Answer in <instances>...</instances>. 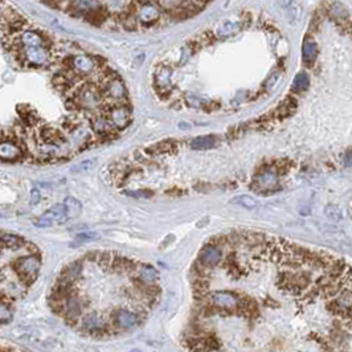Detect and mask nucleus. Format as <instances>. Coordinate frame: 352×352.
Instances as JSON below:
<instances>
[{
	"label": "nucleus",
	"instance_id": "nucleus-1",
	"mask_svg": "<svg viewBox=\"0 0 352 352\" xmlns=\"http://www.w3.org/2000/svg\"><path fill=\"white\" fill-rule=\"evenodd\" d=\"M0 160L11 163L29 160V155L13 133H5L4 137L0 138Z\"/></svg>",
	"mask_w": 352,
	"mask_h": 352
},
{
	"label": "nucleus",
	"instance_id": "nucleus-2",
	"mask_svg": "<svg viewBox=\"0 0 352 352\" xmlns=\"http://www.w3.org/2000/svg\"><path fill=\"white\" fill-rule=\"evenodd\" d=\"M65 66L81 78H90L99 69L97 57L89 56L86 53H78L66 59Z\"/></svg>",
	"mask_w": 352,
	"mask_h": 352
},
{
	"label": "nucleus",
	"instance_id": "nucleus-3",
	"mask_svg": "<svg viewBox=\"0 0 352 352\" xmlns=\"http://www.w3.org/2000/svg\"><path fill=\"white\" fill-rule=\"evenodd\" d=\"M102 113L108 117L109 122L112 123V126L117 131L127 129L133 120V116H131L133 112H131V106L129 105V102L109 105Z\"/></svg>",
	"mask_w": 352,
	"mask_h": 352
},
{
	"label": "nucleus",
	"instance_id": "nucleus-4",
	"mask_svg": "<svg viewBox=\"0 0 352 352\" xmlns=\"http://www.w3.org/2000/svg\"><path fill=\"white\" fill-rule=\"evenodd\" d=\"M89 125L95 137L98 138L101 143L110 142L118 138L119 131H117L112 126V123L109 122L108 117L105 116L103 113H97L89 118Z\"/></svg>",
	"mask_w": 352,
	"mask_h": 352
},
{
	"label": "nucleus",
	"instance_id": "nucleus-5",
	"mask_svg": "<svg viewBox=\"0 0 352 352\" xmlns=\"http://www.w3.org/2000/svg\"><path fill=\"white\" fill-rule=\"evenodd\" d=\"M40 267H41V261L37 256H33V254L24 256V257L19 258L15 262V270H16L17 275L27 285L32 284L36 279V277L39 274Z\"/></svg>",
	"mask_w": 352,
	"mask_h": 352
},
{
	"label": "nucleus",
	"instance_id": "nucleus-6",
	"mask_svg": "<svg viewBox=\"0 0 352 352\" xmlns=\"http://www.w3.org/2000/svg\"><path fill=\"white\" fill-rule=\"evenodd\" d=\"M135 15H137L139 26L150 27L159 22L162 12L158 4L154 1H142V3H138Z\"/></svg>",
	"mask_w": 352,
	"mask_h": 352
},
{
	"label": "nucleus",
	"instance_id": "nucleus-7",
	"mask_svg": "<svg viewBox=\"0 0 352 352\" xmlns=\"http://www.w3.org/2000/svg\"><path fill=\"white\" fill-rule=\"evenodd\" d=\"M68 216L65 212L64 204H56L41 215L39 219L34 221V227L37 228H49L55 224H64L68 221Z\"/></svg>",
	"mask_w": 352,
	"mask_h": 352
},
{
	"label": "nucleus",
	"instance_id": "nucleus-8",
	"mask_svg": "<svg viewBox=\"0 0 352 352\" xmlns=\"http://www.w3.org/2000/svg\"><path fill=\"white\" fill-rule=\"evenodd\" d=\"M112 322L118 330H130L137 326L139 322V317L131 310L118 309L112 314Z\"/></svg>",
	"mask_w": 352,
	"mask_h": 352
},
{
	"label": "nucleus",
	"instance_id": "nucleus-9",
	"mask_svg": "<svg viewBox=\"0 0 352 352\" xmlns=\"http://www.w3.org/2000/svg\"><path fill=\"white\" fill-rule=\"evenodd\" d=\"M209 299L210 303L215 306V307L223 310H235L240 305V299L237 298V295H235V294L231 292H221V290H217V292L210 293Z\"/></svg>",
	"mask_w": 352,
	"mask_h": 352
},
{
	"label": "nucleus",
	"instance_id": "nucleus-10",
	"mask_svg": "<svg viewBox=\"0 0 352 352\" xmlns=\"http://www.w3.org/2000/svg\"><path fill=\"white\" fill-rule=\"evenodd\" d=\"M61 314L64 315L68 321H73L74 323L81 318L82 315V305L80 299L74 294H69L64 298Z\"/></svg>",
	"mask_w": 352,
	"mask_h": 352
},
{
	"label": "nucleus",
	"instance_id": "nucleus-11",
	"mask_svg": "<svg viewBox=\"0 0 352 352\" xmlns=\"http://www.w3.org/2000/svg\"><path fill=\"white\" fill-rule=\"evenodd\" d=\"M82 331L89 334H99L106 331V322L97 313H89L84 315L80 321Z\"/></svg>",
	"mask_w": 352,
	"mask_h": 352
},
{
	"label": "nucleus",
	"instance_id": "nucleus-12",
	"mask_svg": "<svg viewBox=\"0 0 352 352\" xmlns=\"http://www.w3.org/2000/svg\"><path fill=\"white\" fill-rule=\"evenodd\" d=\"M221 258H223L221 250H220L219 246H216L213 244L205 245L202 249V252H200V254H199V261H200L203 266L205 267H212L219 265Z\"/></svg>",
	"mask_w": 352,
	"mask_h": 352
},
{
	"label": "nucleus",
	"instance_id": "nucleus-13",
	"mask_svg": "<svg viewBox=\"0 0 352 352\" xmlns=\"http://www.w3.org/2000/svg\"><path fill=\"white\" fill-rule=\"evenodd\" d=\"M135 274L139 281V284L142 285H154L158 279H159V273L151 265L142 264L139 266H135Z\"/></svg>",
	"mask_w": 352,
	"mask_h": 352
},
{
	"label": "nucleus",
	"instance_id": "nucleus-14",
	"mask_svg": "<svg viewBox=\"0 0 352 352\" xmlns=\"http://www.w3.org/2000/svg\"><path fill=\"white\" fill-rule=\"evenodd\" d=\"M171 68H170V66H166V65H160L158 70L155 72L154 84L155 86L158 88L159 93H167L170 84H171Z\"/></svg>",
	"mask_w": 352,
	"mask_h": 352
},
{
	"label": "nucleus",
	"instance_id": "nucleus-15",
	"mask_svg": "<svg viewBox=\"0 0 352 352\" xmlns=\"http://www.w3.org/2000/svg\"><path fill=\"white\" fill-rule=\"evenodd\" d=\"M82 17H84L85 22H88L91 26H101L110 19V12H109L108 8L98 5L97 8H93L89 12L84 13Z\"/></svg>",
	"mask_w": 352,
	"mask_h": 352
},
{
	"label": "nucleus",
	"instance_id": "nucleus-16",
	"mask_svg": "<svg viewBox=\"0 0 352 352\" xmlns=\"http://www.w3.org/2000/svg\"><path fill=\"white\" fill-rule=\"evenodd\" d=\"M256 181L260 189H273L278 184V175L273 170H266L258 174Z\"/></svg>",
	"mask_w": 352,
	"mask_h": 352
},
{
	"label": "nucleus",
	"instance_id": "nucleus-17",
	"mask_svg": "<svg viewBox=\"0 0 352 352\" xmlns=\"http://www.w3.org/2000/svg\"><path fill=\"white\" fill-rule=\"evenodd\" d=\"M26 245V240L12 233H0V246L3 249L17 250Z\"/></svg>",
	"mask_w": 352,
	"mask_h": 352
},
{
	"label": "nucleus",
	"instance_id": "nucleus-18",
	"mask_svg": "<svg viewBox=\"0 0 352 352\" xmlns=\"http://www.w3.org/2000/svg\"><path fill=\"white\" fill-rule=\"evenodd\" d=\"M318 56V47L311 37H306L302 45V57L306 64H311Z\"/></svg>",
	"mask_w": 352,
	"mask_h": 352
},
{
	"label": "nucleus",
	"instance_id": "nucleus-19",
	"mask_svg": "<svg viewBox=\"0 0 352 352\" xmlns=\"http://www.w3.org/2000/svg\"><path fill=\"white\" fill-rule=\"evenodd\" d=\"M217 138L215 135H202V137L193 138L191 141V147L193 150H209L216 146Z\"/></svg>",
	"mask_w": 352,
	"mask_h": 352
},
{
	"label": "nucleus",
	"instance_id": "nucleus-20",
	"mask_svg": "<svg viewBox=\"0 0 352 352\" xmlns=\"http://www.w3.org/2000/svg\"><path fill=\"white\" fill-rule=\"evenodd\" d=\"M64 206H65V212H66V216H68V219H76L78 216L81 215V210H82V204L78 202L76 198H72V196H69L64 200Z\"/></svg>",
	"mask_w": 352,
	"mask_h": 352
},
{
	"label": "nucleus",
	"instance_id": "nucleus-21",
	"mask_svg": "<svg viewBox=\"0 0 352 352\" xmlns=\"http://www.w3.org/2000/svg\"><path fill=\"white\" fill-rule=\"evenodd\" d=\"M176 148L175 142L172 141H163V142H159L154 145V146H150L148 148H146V154L151 155V156H155V155H162V154H167V152H171Z\"/></svg>",
	"mask_w": 352,
	"mask_h": 352
},
{
	"label": "nucleus",
	"instance_id": "nucleus-22",
	"mask_svg": "<svg viewBox=\"0 0 352 352\" xmlns=\"http://www.w3.org/2000/svg\"><path fill=\"white\" fill-rule=\"evenodd\" d=\"M99 4V0H72V9L77 13L89 12L90 9L97 8Z\"/></svg>",
	"mask_w": 352,
	"mask_h": 352
},
{
	"label": "nucleus",
	"instance_id": "nucleus-23",
	"mask_svg": "<svg viewBox=\"0 0 352 352\" xmlns=\"http://www.w3.org/2000/svg\"><path fill=\"white\" fill-rule=\"evenodd\" d=\"M187 0H155V3L158 4L160 9H163L166 12L176 13L180 11L185 5Z\"/></svg>",
	"mask_w": 352,
	"mask_h": 352
},
{
	"label": "nucleus",
	"instance_id": "nucleus-24",
	"mask_svg": "<svg viewBox=\"0 0 352 352\" xmlns=\"http://www.w3.org/2000/svg\"><path fill=\"white\" fill-rule=\"evenodd\" d=\"M233 204L236 205H240L242 208H248V209H252V208H256L257 206V200L249 195H240V196H236V198L232 199Z\"/></svg>",
	"mask_w": 352,
	"mask_h": 352
},
{
	"label": "nucleus",
	"instance_id": "nucleus-25",
	"mask_svg": "<svg viewBox=\"0 0 352 352\" xmlns=\"http://www.w3.org/2000/svg\"><path fill=\"white\" fill-rule=\"evenodd\" d=\"M310 84V77L309 74L305 73V72H301L298 73L294 78V82H293V88L295 91H303L309 88Z\"/></svg>",
	"mask_w": 352,
	"mask_h": 352
},
{
	"label": "nucleus",
	"instance_id": "nucleus-26",
	"mask_svg": "<svg viewBox=\"0 0 352 352\" xmlns=\"http://www.w3.org/2000/svg\"><path fill=\"white\" fill-rule=\"evenodd\" d=\"M12 310L7 303L0 302V323H8L12 319Z\"/></svg>",
	"mask_w": 352,
	"mask_h": 352
},
{
	"label": "nucleus",
	"instance_id": "nucleus-27",
	"mask_svg": "<svg viewBox=\"0 0 352 352\" xmlns=\"http://www.w3.org/2000/svg\"><path fill=\"white\" fill-rule=\"evenodd\" d=\"M324 213H326L327 217H330V219H332V220L343 219V210L340 209L338 205H334V204L327 205L326 210H324Z\"/></svg>",
	"mask_w": 352,
	"mask_h": 352
},
{
	"label": "nucleus",
	"instance_id": "nucleus-28",
	"mask_svg": "<svg viewBox=\"0 0 352 352\" xmlns=\"http://www.w3.org/2000/svg\"><path fill=\"white\" fill-rule=\"evenodd\" d=\"M330 15L335 19H342L347 15V11L340 3H334L330 8Z\"/></svg>",
	"mask_w": 352,
	"mask_h": 352
},
{
	"label": "nucleus",
	"instance_id": "nucleus-29",
	"mask_svg": "<svg viewBox=\"0 0 352 352\" xmlns=\"http://www.w3.org/2000/svg\"><path fill=\"white\" fill-rule=\"evenodd\" d=\"M99 238V235L98 233H90V232H86V233H80L77 235L76 237V240L78 242H88V241H95Z\"/></svg>",
	"mask_w": 352,
	"mask_h": 352
},
{
	"label": "nucleus",
	"instance_id": "nucleus-30",
	"mask_svg": "<svg viewBox=\"0 0 352 352\" xmlns=\"http://www.w3.org/2000/svg\"><path fill=\"white\" fill-rule=\"evenodd\" d=\"M91 166H93V162H91V160H85V162H81V163L77 164V166H74V167L72 168V171L86 172V171H89V170H90Z\"/></svg>",
	"mask_w": 352,
	"mask_h": 352
},
{
	"label": "nucleus",
	"instance_id": "nucleus-31",
	"mask_svg": "<svg viewBox=\"0 0 352 352\" xmlns=\"http://www.w3.org/2000/svg\"><path fill=\"white\" fill-rule=\"evenodd\" d=\"M41 200V193L37 188H33L30 191V198H29V203L32 205H37Z\"/></svg>",
	"mask_w": 352,
	"mask_h": 352
},
{
	"label": "nucleus",
	"instance_id": "nucleus-32",
	"mask_svg": "<svg viewBox=\"0 0 352 352\" xmlns=\"http://www.w3.org/2000/svg\"><path fill=\"white\" fill-rule=\"evenodd\" d=\"M126 195L134 196V198H150L152 193L148 192V191H127Z\"/></svg>",
	"mask_w": 352,
	"mask_h": 352
},
{
	"label": "nucleus",
	"instance_id": "nucleus-33",
	"mask_svg": "<svg viewBox=\"0 0 352 352\" xmlns=\"http://www.w3.org/2000/svg\"><path fill=\"white\" fill-rule=\"evenodd\" d=\"M344 163L347 167H352V151H347V154L344 156Z\"/></svg>",
	"mask_w": 352,
	"mask_h": 352
},
{
	"label": "nucleus",
	"instance_id": "nucleus-34",
	"mask_svg": "<svg viewBox=\"0 0 352 352\" xmlns=\"http://www.w3.org/2000/svg\"><path fill=\"white\" fill-rule=\"evenodd\" d=\"M271 256H277V252H275V253H271ZM278 256H282V250L281 249L278 250Z\"/></svg>",
	"mask_w": 352,
	"mask_h": 352
},
{
	"label": "nucleus",
	"instance_id": "nucleus-35",
	"mask_svg": "<svg viewBox=\"0 0 352 352\" xmlns=\"http://www.w3.org/2000/svg\"><path fill=\"white\" fill-rule=\"evenodd\" d=\"M3 278H4V274H3V271L0 270V282L3 281Z\"/></svg>",
	"mask_w": 352,
	"mask_h": 352
},
{
	"label": "nucleus",
	"instance_id": "nucleus-36",
	"mask_svg": "<svg viewBox=\"0 0 352 352\" xmlns=\"http://www.w3.org/2000/svg\"><path fill=\"white\" fill-rule=\"evenodd\" d=\"M206 352H219V350H212V351H206Z\"/></svg>",
	"mask_w": 352,
	"mask_h": 352
},
{
	"label": "nucleus",
	"instance_id": "nucleus-37",
	"mask_svg": "<svg viewBox=\"0 0 352 352\" xmlns=\"http://www.w3.org/2000/svg\"><path fill=\"white\" fill-rule=\"evenodd\" d=\"M131 352H139V351H135V350H134V351H131Z\"/></svg>",
	"mask_w": 352,
	"mask_h": 352
},
{
	"label": "nucleus",
	"instance_id": "nucleus-38",
	"mask_svg": "<svg viewBox=\"0 0 352 352\" xmlns=\"http://www.w3.org/2000/svg\"><path fill=\"white\" fill-rule=\"evenodd\" d=\"M0 217H1V213H0Z\"/></svg>",
	"mask_w": 352,
	"mask_h": 352
}]
</instances>
